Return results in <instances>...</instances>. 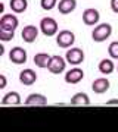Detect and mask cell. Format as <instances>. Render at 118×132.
<instances>
[{
	"label": "cell",
	"instance_id": "6da1fadb",
	"mask_svg": "<svg viewBox=\"0 0 118 132\" xmlns=\"http://www.w3.org/2000/svg\"><path fill=\"white\" fill-rule=\"evenodd\" d=\"M111 34H112V25L103 22L94 27V29L92 31V38L94 43H103L111 37Z\"/></svg>",
	"mask_w": 118,
	"mask_h": 132
},
{
	"label": "cell",
	"instance_id": "7a4b0ae2",
	"mask_svg": "<svg viewBox=\"0 0 118 132\" xmlns=\"http://www.w3.org/2000/svg\"><path fill=\"white\" fill-rule=\"evenodd\" d=\"M40 31H41L46 37H52L58 34V22L56 19L52 16H44L40 21Z\"/></svg>",
	"mask_w": 118,
	"mask_h": 132
},
{
	"label": "cell",
	"instance_id": "3957f363",
	"mask_svg": "<svg viewBox=\"0 0 118 132\" xmlns=\"http://www.w3.org/2000/svg\"><path fill=\"white\" fill-rule=\"evenodd\" d=\"M75 43V34L70 29H62L56 34V44L62 48H70Z\"/></svg>",
	"mask_w": 118,
	"mask_h": 132
},
{
	"label": "cell",
	"instance_id": "277c9868",
	"mask_svg": "<svg viewBox=\"0 0 118 132\" xmlns=\"http://www.w3.org/2000/svg\"><path fill=\"white\" fill-rule=\"evenodd\" d=\"M65 59L70 65L78 66L80 63L84 62V52H83V48H80V47H71V48L66 50Z\"/></svg>",
	"mask_w": 118,
	"mask_h": 132
},
{
	"label": "cell",
	"instance_id": "5b68a950",
	"mask_svg": "<svg viewBox=\"0 0 118 132\" xmlns=\"http://www.w3.org/2000/svg\"><path fill=\"white\" fill-rule=\"evenodd\" d=\"M65 68H66V59L55 54V56H52V60H50V63L47 66V71L50 73H53V75H59V73H62L65 71Z\"/></svg>",
	"mask_w": 118,
	"mask_h": 132
},
{
	"label": "cell",
	"instance_id": "8992f818",
	"mask_svg": "<svg viewBox=\"0 0 118 132\" xmlns=\"http://www.w3.org/2000/svg\"><path fill=\"white\" fill-rule=\"evenodd\" d=\"M19 21L16 18V15L12 13H3L0 18V29H5V31H15L18 28Z\"/></svg>",
	"mask_w": 118,
	"mask_h": 132
},
{
	"label": "cell",
	"instance_id": "52a82bcc",
	"mask_svg": "<svg viewBox=\"0 0 118 132\" xmlns=\"http://www.w3.org/2000/svg\"><path fill=\"white\" fill-rule=\"evenodd\" d=\"M28 59V54H27V50L24 47H12V50L9 52V60L15 65H24Z\"/></svg>",
	"mask_w": 118,
	"mask_h": 132
},
{
	"label": "cell",
	"instance_id": "ba28073f",
	"mask_svg": "<svg viewBox=\"0 0 118 132\" xmlns=\"http://www.w3.org/2000/svg\"><path fill=\"white\" fill-rule=\"evenodd\" d=\"M38 31H40V29H38L36 25H27V27H24V29L21 31V37H22V40L25 43L31 44V43H34L37 40Z\"/></svg>",
	"mask_w": 118,
	"mask_h": 132
},
{
	"label": "cell",
	"instance_id": "9c48e42d",
	"mask_svg": "<svg viewBox=\"0 0 118 132\" xmlns=\"http://www.w3.org/2000/svg\"><path fill=\"white\" fill-rule=\"evenodd\" d=\"M99 19H100V13H99V10L94 9V7H89V9H86L83 12V22L86 25H89V27L98 24Z\"/></svg>",
	"mask_w": 118,
	"mask_h": 132
},
{
	"label": "cell",
	"instance_id": "30bf717a",
	"mask_svg": "<svg viewBox=\"0 0 118 132\" xmlns=\"http://www.w3.org/2000/svg\"><path fill=\"white\" fill-rule=\"evenodd\" d=\"M84 78V72L80 68H72L71 71H66L65 73V82L66 84H78Z\"/></svg>",
	"mask_w": 118,
	"mask_h": 132
},
{
	"label": "cell",
	"instance_id": "8fae6325",
	"mask_svg": "<svg viewBox=\"0 0 118 132\" xmlns=\"http://www.w3.org/2000/svg\"><path fill=\"white\" fill-rule=\"evenodd\" d=\"M109 87H111V82H109L106 78H96L93 81V84H92V90H93L94 94H103L106 91L109 90Z\"/></svg>",
	"mask_w": 118,
	"mask_h": 132
},
{
	"label": "cell",
	"instance_id": "7c38bea8",
	"mask_svg": "<svg viewBox=\"0 0 118 132\" xmlns=\"http://www.w3.org/2000/svg\"><path fill=\"white\" fill-rule=\"evenodd\" d=\"M19 81H21L22 85L30 87V85H33L37 81V73L33 69H24V71L19 72Z\"/></svg>",
	"mask_w": 118,
	"mask_h": 132
},
{
	"label": "cell",
	"instance_id": "4fadbf2b",
	"mask_svg": "<svg viewBox=\"0 0 118 132\" xmlns=\"http://www.w3.org/2000/svg\"><path fill=\"white\" fill-rule=\"evenodd\" d=\"M77 7V0H59L58 3V10L61 15H68L74 12Z\"/></svg>",
	"mask_w": 118,
	"mask_h": 132
},
{
	"label": "cell",
	"instance_id": "5bb4252c",
	"mask_svg": "<svg viewBox=\"0 0 118 132\" xmlns=\"http://www.w3.org/2000/svg\"><path fill=\"white\" fill-rule=\"evenodd\" d=\"M24 103L27 106H44L47 103V98L43 94H40V93H33V94H30L25 98Z\"/></svg>",
	"mask_w": 118,
	"mask_h": 132
},
{
	"label": "cell",
	"instance_id": "9a60e30c",
	"mask_svg": "<svg viewBox=\"0 0 118 132\" xmlns=\"http://www.w3.org/2000/svg\"><path fill=\"white\" fill-rule=\"evenodd\" d=\"M21 95L19 93L16 91H9V93H6L3 95V98H2V104H10V106H19L21 104Z\"/></svg>",
	"mask_w": 118,
	"mask_h": 132
},
{
	"label": "cell",
	"instance_id": "2e32d148",
	"mask_svg": "<svg viewBox=\"0 0 118 132\" xmlns=\"http://www.w3.org/2000/svg\"><path fill=\"white\" fill-rule=\"evenodd\" d=\"M50 60H52V56L47 54V53H37L34 56V63H36V66L37 68H41V69L47 68L49 63H50Z\"/></svg>",
	"mask_w": 118,
	"mask_h": 132
},
{
	"label": "cell",
	"instance_id": "e0dca14e",
	"mask_svg": "<svg viewBox=\"0 0 118 132\" xmlns=\"http://www.w3.org/2000/svg\"><path fill=\"white\" fill-rule=\"evenodd\" d=\"M98 69H99L100 73H103V75H109V73H112L114 69H115V65H114V62L111 59H102L99 62V65H98Z\"/></svg>",
	"mask_w": 118,
	"mask_h": 132
},
{
	"label": "cell",
	"instance_id": "ac0fdd59",
	"mask_svg": "<svg viewBox=\"0 0 118 132\" xmlns=\"http://www.w3.org/2000/svg\"><path fill=\"white\" fill-rule=\"evenodd\" d=\"M9 6H10V9H12V12H15V13H22L28 7V0H10Z\"/></svg>",
	"mask_w": 118,
	"mask_h": 132
},
{
	"label": "cell",
	"instance_id": "d6986e66",
	"mask_svg": "<svg viewBox=\"0 0 118 132\" xmlns=\"http://www.w3.org/2000/svg\"><path fill=\"white\" fill-rule=\"evenodd\" d=\"M71 104H74V106H89L90 98L86 93H77L71 97Z\"/></svg>",
	"mask_w": 118,
	"mask_h": 132
},
{
	"label": "cell",
	"instance_id": "ffe728a7",
	"mask_svg": "<svg viewBox=\"0 0 118 132\" xmlns=\"http://www.w3.org/2000/svg\"><path fill=\"white\" fill-rule=\"evenodd\" d=\"M40 6L43 10H52L58 6V0H40Z\"/></svg>",
	"mask_w": 118,
	"mask_h": 132
},
{
	"label": "cell",
	"instance_id": "44dd1931",
	"mask_svg": "<svg viewBox=\"0 0 118 132\" xmlns=\"http://www.w3.org/2000/svg\"><path fill=\"white\" fill-rule=\"evenodd\" d=\"M15 37V31H5L0 29V41H12Z\"/></svg>",
	"mask_w": 118,
	"mask_h": 132
},
{
	"label": "cell",
	"instance_id": "7402d4cb",
	"mask_svg": "<svg viewBox=\"0 0 118 132\" xmlns=\"http://www.w3.org/2000/svg\"><path fill=\"white\" fill-rule=\"evenodd\" d=\"M108 54L112 59H118V41H112L108 47Z\"/></svg>",
	"mask_w": 118,
	"mask_h": 132
},
{
	"label": "cell",
	"instance_id": "603a6c76",
	"mask_svg": "<svg viewBox=\"0 0 118 132\" xmlns=\"http://www.w3.org/2000/svg\"><path fill=\"white\" fill-rule=\"evenodd\" d=\"M6 85H8V78H6V75H0V90H5Z\"/></svg>",
	"mask_w": 118,
	"mask_h": 132
},
{
	"label": "cell",
	"instance_id": "cb8c5ba5",
	"mask_svg": "<svg viewBox=\"0 0 118 132\" xmlns=\"http://www.w3.org/2000/svg\"><path fill=\"white\" fill-rule=\"evenodd\" d=\"M111 9L112 12L118 13V0H111Z\"/></svg>",
	"mask_w": 118,
	"mask_h": 132
},
{
	"label": "cell",
	"instance_id": "d4e9b609",
	"mask_svg": "<svg viewBox=\"0 0 118 132\" xmlns=\"http://www.w3.org/2000/svg\"><path fill=\"white\" fill-rule=\"evenodd\" d=\"M106 104H118V98H112V100H108Z\"/></svg>",
	"mask_w": 118,
	"mask_h": 132
},
{
	"label": "cell",
	"instance_id": "484cf974",
	"mask_svg": "<svg viewBox=\"0 0 118 132\" xmlns=\"http://www.w3.org/2000/svg\"><path fill=\"white\" fill-rule=\"evenodd\" d=\"M0 13H5V3H0Z\"/></svg>",
	"mask_w": 118,
	"mask_h": 132
}]
</instances>
